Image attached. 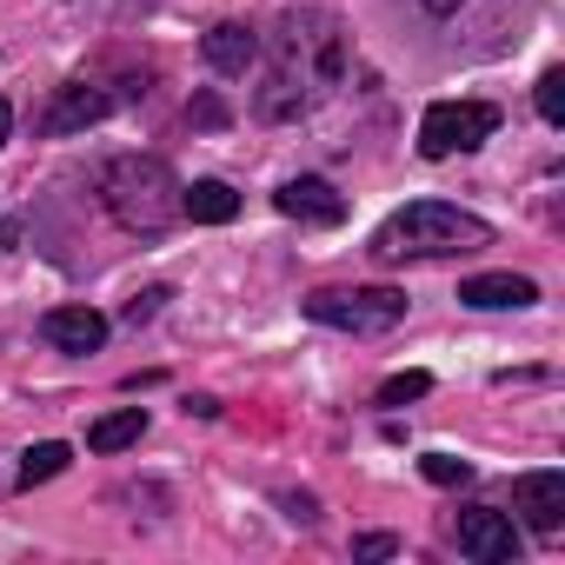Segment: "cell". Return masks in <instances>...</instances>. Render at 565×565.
<instances>
[{
    "instance_id": "6da1fadb",
    "label": "cell",
    "mask_w": 565,
    "mask_h": 565,
    "mask_svg": "<svg viewBox=\"0 0 565 565\" xmlns=\"http://www.w3.org/2000/svg\"><path fill=\"white\" fill-rule=\"evenodd\" d=\"M347 61H353V41H347L340 14H327V8H287V14L273 21V34H266V54L253 61L259 67L253 114L266 127L307 120L313 107H327L347 87Z\"/></svg>"
},
{
    "instance_id": "7a4b0ae2",
    "label": "cell",
    "mask_w": 565,
    "mask_h": 565,
    "mask_svg": "<svg viewBox=\"0 0 565 565\" xmlns=\"http://www.w3.org/2000/svg\"><path fill=\"white\" fill-rule=\"evenodd\" d=\"M492 246V226L452 200H413L399 206L380 233H373V259L380 266H399V259H459V253H479Z\"/></svg>"
},
{
    "instance_id": "3957f363",
    "label": "cell",
    "mask_w": 565,
    "mask_h": 565,
    "mask_svg": "<svg viewBox=\"0 0 565 565\" xmlns=\"http://www.w3.org/2000/svg\"><path fill=\"white\" fill-rule=\"evenodd\" d=\"M94 186H100V206L114 213V226H127L140 239H160L180 220V173L160 153H114Z\"/></svg>"
},
{
    "instance_id": "277c9868",
    "label": "cell",
    "mask_w": 565,
    "mask_h": 565,
    "mask_svg": "<svg viewBox=\"0 0 565 565\" xmlns=\"http://www.w3.org/2000/svg\"><path fill=\"white\" fill-rule=\"evenodd\" d=\"M313 327H340V333H386L406 320V294L399 287H320L300 300Z\"/></svg>"
},
{
    "instance_id": "5b68a950",
    "label": "cell",
    "mask_w": 565,
    "mask_h": 565,
    "mask_svg": "<svg viewBox=\"0 0 565 565\" xmlns=\"http://www.w3.org/2000/svg\"><path fill=\"white\" fill-rule=\"evenodd\" d=\"M499 134V107L492 100H433L426 120H419V153L426 160H452V153H472Z\"/></svg>"
},
{
    "instance_id": "8992f818",
    "label": "cell",
    "mask_w": 565,
    "mask_h": 565,
    "mask_svg": "<svg viewBox=\"0 0 565 565\" xmlns=\"http://www.w3.org/2000/svg\"><path fill=\"white\" fill-rule=\"evenodd\" d=\"M107 114H114V94H107L100 81H67V87H54V100L41 107V134H47V140H67V134L100 127Z\"/></svg>"
},
{
    "instance_id": "52a82bcc",
    "label": "cell",
    "mask_w": 565,
    "mask_h": 565,
    "mask_svg": "<svg viewBox=\"0 0 565 565\" xmlns=\"http://www.w3.org/2000/svg\"><path fill=\"white\" fill-rule=\"evenodd\" d=\"M452 539H459V552H466L472 565H505V558H519V525H512L499 505H466L459 525H452Z\"/></svg>"
},
{
    "instance_id": "ba28073f",
    "label": "cell",
    "mask_w": 565,
    "mask_h": 565,
    "mask_svg": "<svg viewBox=\"0 0 565 565\" xmlns=\"http://www.w3.org/2000/svg\"><path fill=\"white\" fill-rule=\"evenodd\" d=\"M512 505L525 512V525H532L539 539H552V532L565 525V472H558V466L519 472V479H512Z\"/></svg>"
},
{
    "instance_id": "9c48e42d",
    "label": "cell",
    "mask_w": 565,
    "mask_h": 565,
    "mask_svg": "<svg viewBox=\"0 0 565 565\" xmlns=\"http://www.w3.org/2000/svg\"><path fill=\"white\" fill-rule=\"evenodd\" d=\"M273 206L287 213V220H307V226H340L347 220V200L320 180V173H300V180H287L273 193Z\"/></svg>"
},
{
    "instance_id": "30bf717a",
    "label": "cell",
    "mask_w": 565,
    "mask_h": 565,
    "mask_svg": "<svg viewBox=\"0 0 565 565\" xmlns=\"http://www.w3.org/2000/svg\"><path fill=\"white\" fill-rule=\"evenodd\" d=\"M41 340L54 353H100L107 347V320L94 307H54V313H41Z\"/></svg>"
},
{
    "instance_id": "8fae6325",
    "label": "cell",
    "mask_w": 565,
    "mask_h": 565,
    "mask_svg": "<svg viewBox=\"0 0 565 565\" xmlns=\"http://www.w3.org/2000/svg\"><path fill=\"white\" fill-rule=\"evenodd\" d=\"M200 54H206V67H213V74L239 81V74H253V61H259V34H253L246 21H220V28H206Z\"/></svg>"
},
{
    "instance_id": "7c38bea8",
    "label": "cell",
    "mask_w": 565,
    "mask_h": 565,
    "mask_svg": "<svg viewBox=\"0 0 565 565\" xmlns=\"http://www.w3.org/2000/svg\"><path fill=\"white\" fill-rule=\"evenodd\" d=\"M459 300L479 313H505V307H532L539 287L525 273H472V279H459Z\"/></svg>"
},
{
    "instance_id": "4fadbf2b",
    "label": "cell",
    "mask_w": 565,
    "mask_h": 565,
    "mask_svg": "<svg viewBox=\"0 0 565 565\" xmlns=\"http://www.w3.org/2000/svg\"><path fill=\"white\" fill-rule=\"evenodd\" d=\"M239 213V193L226 186V180H193V186H180V220H193V226H226Z\"/></svg>"
},
{
    "instance_id": "5bb4252c",
    "label": "cell",
    "mask_w": 565,
    "mask_h": 565,
    "mask_svg": "<svg viewBox=\"0 0 565 565\" xmlns=\"http://www.w3.org/2000/svg\"><path fill=\"white\" fill-rule=\"evenodd\" d=\"M140 433H147V406H120V413L87 426V446L94 452H127V446H140Z\"/></svg>"
},
{
    "instance_id": "9a60e30c",
    "label": "cell",
    "mask_w": 565,
    "mask_h": 565,
    "mask_svg": "<svg viewBox=\"0 0 565 565\" xmlns=\"http://www.w3.org/2000/svg\"><path fill=\"white\" fill-rule=\"evenodd\" d=\"M67 459H74V452H67L61 439H41V446H28V452H21V486H47L54 472H67Z\"/></svg>"
},
{
    "instance_id": "2e32d148",
    "label": "cell",
    "mask_w": 565,
    "mask_h": 565,
    "mask_svg": "<svg viewBox=\"0 0 565 565\" xmlns=\"http://www.w3.org/2000/svg\"><path fill=\"white\" fill-rule=\"evenodd\" d=\"M532 100H539V120L545 127H565V67H545L539 87H532Z\"/></svg>"
},
{
    "instance_id": "e0dca14e",
    "label": "cell",
    "mask_w": 565,
    "mask_h": 565,
    "mask_svg": "<svg viewBox=\"0 0 565 565\" xmlns=\"http://www.w3.org/2000/svg\"><path fill=\"white\" fill-rule=\"evenodd\" d=\"M433 393V373H393L380 386V406H406V399H426Z\"/></svg>"
},
{
    "instance_id": "ac0fdd59",
    "label": "cell",
    "mask_w": 565,
    "mask_h": 565,
    "mask_svg": "<svg viewBox=\"0 0 565 565\" xmlns=\"http://www.w3.org/2000/svg\"><path fill=\"white\" fill-rule=\"evenodd\" d=\"M419 472H426L433 486H466V479H472V459H452V452H426V459H419Z\"/></svg>"
},
{
    "instance_id": "d6986e66",
    "label": "cell",
    "mask_w": 565,
    "mask_h": 565,
    "mask_svg": "<svg viewBox=\"0 0 565 565\" xmlns=\"http://www.w3.org/2000/svg\"><path fill=\"white\" fill-rule=\"evenodd\" d=\"M393 552H399L393 532H366V539H353V558H393Z\"/></svg>"
},
{
    "instance_id": "ffe728a7",
    "label": "cell",
    "mask_w": 565,
    "mask_h": 565,
    "mask_svg": "<svg viewBox=\"0 0 565 565\" xmlns=\"http://www.w3.org/2000/svg\"><path fill=\"white\" fill-rule=\"evenodd\" d=\"M186 120H193V127H226V107H220L213 94H200V100L186 107Z\"/></svg>"
},
{
    "instance_id": "44dd1931",
    "label": "cell",
    "mask_w": 565,
    "mask_h": 565,
    "mask_svg": "<svg viewBox=\"0 0 565 565\" xmlns=\"http://www.w3.org/2000/svg\"><path fill=\"white\" fill-rule=\"evenodd\" d=\"M160 300H167V287H147L140 300H127V320H134V327H140V320H153V313H160Z\"/></svg>"
},
{
    "instance_id": "7402d4cb",
    "label": "cell",
    "mask_w": 565,
    "mask_h": 565,
    "mask_svg": "<svg viewBox=\"0 0 565 565\" xmlns=\"http://www.w3.org/2000/svg\"><path fill=\"white\" fill-rule=\"evenodd\" d=\"M279 505H287V519H300V525L320 519V512H313V492H279Z\"/></svg>"
},
{
    "instance_id": "603a6c76",
    "label": "cell",
    "mask_w": 565,
    "mask_h": 565,
    "mask_svg": "<svg viewBox=\"0 0 565 565\" xmlns=\"http://www.w3.org/2000/svg\"><path fill=\"white\" fill-rule=\"evenodd\" d=\"M419 8H426V14H439V21H446V14H459V8H472V0H419Z\"/></svg>"
},
{
    "instance_id": "cb8c5ba5",
    "label": "cell",
    "mask_w": 565,
    "mask_h": 565,
    "mask_svg": "<svg viewBox=\"0 0 565 565\" xmlns=\"http://www.w3.org/2000/svg\"><path fill=\"white\" fill-rule=\"evenodd\" d=\"M107 8H120V14H140V8H153V0H107Z\"/></svg>"
},
{
    "instance_id": "d4e9b609",
    "label": "cell",
    "mask_w": 565,
    "mask_h": 565,
    "mask_svg": "<svg viewBox=\"0 0 565 565\" xmlns=\"http://www.w3.org/2000/svg\"><path fill=\"white\" fill-rule=\"evenodd\" d=\"M8 134H14V107H8V100H0V140H8Z\"/></svg>"
}]
</instances>
